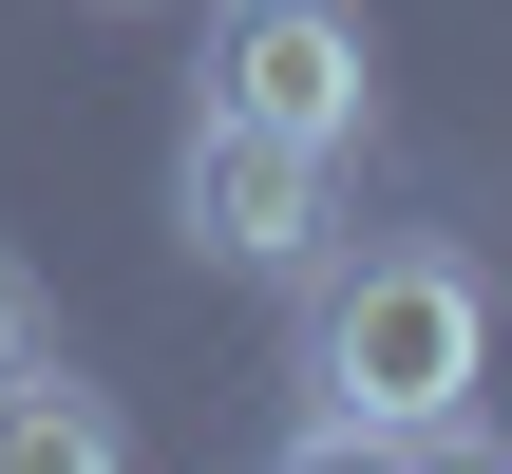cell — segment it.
<instances>
[{
    "label": "cell",
    "instance_id": "8992f818",
    "mask_svg": "<svg viewBox=\"0 0 512 474\" xmlns=\"http://www.w3.org/2000/svg\"><path fill=\"white\" fill-rule=\"evenodd\" d=\"M19 361H57V342H38V285H19V247H0V380H19Z\"/></svg>",
    "mask_w": 512,
    "mask_h": 474
},
{
    "label": "cell",
    "instance_id": "277c9868",
    "mask_svg": "<svg viewBox=\"0 0 512 474\" xmlns=\"http://www.w3.org/2000/svg\"><path fill=\"white\" fill-rule=\"evenodd\" d=\"M0 474H133V418H114L95 380L19 361V380H0Z\"/></svg>",
    "mask_w": 512,
    "mask_h": 474
},
{
    "label": "cell",
    "instance_id": "52a82bcc",
    "mask_svg": "<svg viewBox=\"0 0 512 474\" xmlns=\"http://www.w3.org/2000/svg\"><path fill=\"white\" fill-rule=\"evenodd\" d=\"M418 474H512V437H475V418H437V437H418Z\"/></svg>",
    "mask_w": 512,
    "mask_h": 474
},
{
    "label": "cell",
    "instance_id": "6da1fadb",
    "mask_svg": "<svg viewBox=\"0 0 512 474\" xmlns=\"http://www.w3.org/2000/svg\"><path fill=\"white\" fill-rule=\"evenodd\" d=\"M285 380H304V418H380V437L475 418V380H494V285H475V247H418V228H399V247H323Z\"/></svg>",
    "mask_w": 512,
    "mask_h": 474
},
{
    "label": "cell",
    "instance_id": "7a4b0ae2",
    "mask_svg": "<svg viewBox=\"0 0 512 474\" xmlns=\"http://www.w3.org/2000/svg\"><path fill=\"white\" fill-rule=\"evenodd\" d=\"M190 114H247V133L361 152V133H380V38H361V0H209Z\"/></svg>",
    "mask_w": 512,
    "mask_h": 474
},
{
    "label": "cell",
    "instance_id": "3957f363",
    "mask_svg": "<svg viewBox=\"0 0 512 474\" xmlns=\"http://www.w3.org/2000/svg\"><path fill=\"white\" fill-rule=\"evenodd\" d=\"M171 228H190L209 266H247V285H304V266L342 247V152L247 133V114H190V152H171Z\"/></svg>",
    "mask_w": 512,
    "mask_h": 474
},
{
    "label": "cell",
    "instance_id": "5b68a950",
    "mask_svg": "<svg viewBox=\"0 0 512 474\" xmlns=\"http://www.w3.org/2000/svg\"><path fill=\"white\" fill-rule=\"evenodd\" d=\"M266 474H418V437H380V418H304Z\"/></svg>",
    "mask_w": 512,
    "mask_h": 474
}]
</instances>
